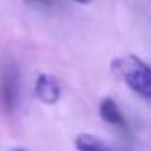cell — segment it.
Instances as JSON below:
<instances>
[{"label": "cell", "instance_id": "cell-1", "mask_svg": "<svg viewBox=\"0 0 151 151\" xmlns=\"http://www.w3.org/2000/svg\"><path fill=\"white\" fill-rule=\"evenodd\" d=\"M112 73L119 80H123L133 93L142 98L151 96V73L149 66L137 55L126 53L119 55L110 62Z\"/></svg>", "mask_w": 151, "mask_h": 151}, {"label": "cell", "instance_id": "cell-2", "mask_svg": "<svg viewBox=\"0 0 151 151\" xmlns=\"http://www.w3.org/2000/svg\"><path fill=\"white\" fill-rule=\"evenodd\" d=\"M20 98V71L16 64L7 59L0 69V100L7 110H14Z\"/></svg>", "mask_w": 151, "mask_h": 151}, {"label": "cell", "instance_id": "cell-3", "mask_svg": "<svg viewBox=\"0 0 151 151\" xmlns=\"http://www.w3.org/2000/svg\"><path fill=\"white\" fill-rule=\"evenodd\" d=\"M34 94L43 103L53 105L59 101V98L62 94L60 82L57 80V77H53L50 73H41V75H37L36 84H34Z\"/></svg>", "mask_w": 151, "mask_h": 151}, {"label": "cell", "instance_id": "cell-4", "mask_svg": "<svg viewBox=\"0 0 151 151\" xmlns=\"http://www.w3.org/2000/svg\"><path fill=\"white\" fill-rule=\"evenodd\" d=\"M100 117L112 126H124V116L114 98H103L100 103Z\"/></svg>", "mask_w": 151, "mask_h": 151}, {"label": "cell", "instance_id": "cell-5", "mask_svg": "<svg viewBox=\"0 0 151 151\" xmlns=\"http://www.w3.org/2000/svg\"><path fill=\"white\" fill-rule=\"evenodd\" d=\"M75 147L78 151H116L93 133H78L75 139Z\"/></svg>", "mask_w": 151, "mask_h": 151}, {"label": "cell", "instance_id": "cell-6", "mask_svg": "<svg viewBox=\"0 0 151 151\" xmlns=\"http://www.w3.org/2000/svg\"><path fill=\"white\" fill-rule=\"evenodd\" d=\"M73 2H77V4H82V6H86V4H89L91 0H73Z\"/></svg>", "mask_w": 151, "mask_h": 151}, {"label": "cell", "instance_id": "cell-7", "mask_svg": "<svg viewBox=\"0 0 151 151\" xmlns=\"http://www.w3.org/2000/svg\"><path fill=\"white\" fill-rule=\"evenodd\" d=\"M32 2H48V0H32Z\"/></svg>", "mask_w": 151, "mask_h": 151}, {"label": "cell", "instance_id": "cell-8", "mask_svg": "<svg viewBox=\"0 0 151 151\" xmlns=\"http://www.w3.org/2000/svg\"><path fill=\"white\" fill-rule=\"evenodd\" d=\"M13 151H25V149H13Z\"/></svg>", "mask_w": 151, "mask_h": 151}]
</instances>
